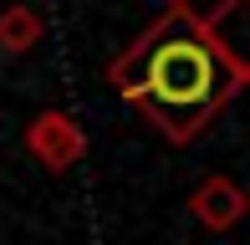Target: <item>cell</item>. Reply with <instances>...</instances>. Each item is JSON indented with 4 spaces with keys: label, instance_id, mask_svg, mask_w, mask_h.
<instances>
[{
    "label": "cell",
    "instance_id": "obj_1",
    "mask_svg": "<svg viewBox=\"0 0 250 245\" xmlns=\"http://www.w3.org/2000/svg\"><path fill=\"white\" fill-rule=\"evenodd\" d=\"M209 77H214V61L199 46H189V41H174V46H164L153 57L148 82H138V87L153 97V107L164 118H179V113L214 107V82Z\"/></svg>",
    "mask_w": 250,
    "mask_h": 245
},
{
    "label": "cell",
    "instance_id": "obj_2",
    "mask_svg": "<svg viewBox=\"0 0 250 245\" xmlns=\"http://www.w3.org/2000/svg\"><path fill=\"white\" fill-rule=\"evenodd\" d=\"M194 215H199L209 230H230L235 220L245 215V194H240L230 179H209V184L194 194Z\"/></svg>",
    "mask_w": 250,
    "mask_h": 245
},
{
    "label": "cell",
    "instance_id": "obj_3",
    "mask_svg": "<svg viewBox=\"0 0 250 245\" xmlns=\"http://www.w3.org/2000/svg\"><path fill=\"white\" fill-rule=\"evenodd\" d=\"M31 148H36V159H46L51 169H66V163L82 153V138H77V128L66 118H41L36 128H31Z\"/></svg>",
    "mask_w": 250,
    "mask_h": 245
}]
</instances>
